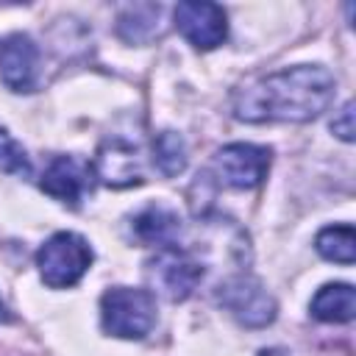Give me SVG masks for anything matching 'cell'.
Segmentation results:
<instances>
[{"mask_svg": "<svg viewBox=\"0 0 356 356\" xmlns=\"http://www.w3.org/2000/svg\"><path fill=\"white\" fill-rule=\"evenodd\" d=\"M153 164L159 167L161 175H178L186 167V145L181 134L175 131H161L153 139Z\"/></svg>", "mask_w": 356, "mask_h": 356, "instance_id": "cell-14", "label": "cell"}, {"mask_svg": "<svg viewBox=\"0 0 356 356\" xmlns=\"http://www.w3.org/2000/svg\"><path fill=\"white\" fill-rule=\"evenodd\" d=\"M270 170V147L234 142L214 153L211 172L228 189H253L267 178Z\"/></svg>", "mask_w": 356, "mask_h": 356, "instance_id": "cell-5", "label": "cell"}, {"mask_svg": "<svg viewBox=\"0 0 356 356\" xmlns=\"http://www.w3.org/2000/svg\"><path fill=\"white\" fill-rule=\"evenodd\" d=\"M95 175L108 184V186H131L142 184V170H139V147L122 136H108L95 161Z\"/></svg>", "mask_w": 356, "mask_h": 356, "instance_id": "cell-10", "label": "cell"}, {"mask_svg": "<svg viewBox=\"0 0 356 356\" xmlns=\"http://www.w3.org/2000/svg\"><path fill=\"white\" fill-rule=\"evenodd\" d=\"M337 95L334 75L320 64H298L270 72L234 95V117L245 122H309Z\"/></svg>", "mask_w": 356, "mask_h": 356, "instance_id": "cell-1", "label": "cell"}, {"mask_svg": "<svg viewBox=\"0 0 356 356\" xmlns=\"http://www.w3.org/2000/svg\"><path fill=\"white\" fill-rule=\"evenodd\" d=\"M0 170L17 172V175H28L31 172V161H28L22 145L6 128H0Z\"/></svg>", "mask_w": 356, "mask_h": 356, "instance_id": "cell-15", "label": "cell"}, {"mask_svg": "<svg viewBox=\"0 0 356 356\" xmlns=\"http://www.w3.org/2000/svg\"><path fill=\"white\" fill-rule=\"evenodd\" d=\"M314 248L323 259L337 261V264H353L356 259V234L353 225H328L317 234Z\"/></svg>", "mask_w": 356, "mask_h": 356, "instance_id": "cell-13", "label": "cell"}, {"mask_svg": "<svg viewBox=\"0 0 356 356\" xmlns=\"http://www.w3.org/2000/svg\"><path fill=\"white\" fill-rule=\"evenodd\" d=\"M131 231L139 242H147V245H159V248H167L175 242L178 231H181V217L175 209L164 206V203H153L147 209H142L134 222H131Z\"/></svg>", "mask_w": 356, "mask_h": 356, "instance_id": "cell-11", "label": "cell"}, {"mask_svg": "<svg viewBox=\"0 0 356 356\" xmlns=\"http://www.w3.org/2000/svg\"><path fill=\"white\" fill-rule=\"evenodd\" d=\"M312 317L323 323H350L356 312V292L350 284H325L312 298Z\"/></svg>", "mask_w": 356, "mask_h": 356, "instance_id": "cell-12", "label": "cell"}, {"mask_svg": "<svg viewBox=\"0 0 356 356\" xmlns=\"http://www.w3.org/2000/svg\"><path fill=\"white\" fill-rule=\"evenodd\" d=\"M175 28L192 47L214 50L228 36V17L217 3L184 0L175 6Z\"/></svg>", "mask_w": 356, "mask_h": 356, "instance_id": "cell-7", "label": "cell"}, {"mask_svg": "<svg viewBox=\"0 0 356 356\" xmlns=\"http://www.w3.org/2000/svg\"><path fill=\"white\" fill-rule=\"evenodd\" d=\"M39 75V50L31 36L14 33L0 44V81L14 92H31Z\"/></svg>", "mask_w": 356, "mask_h": 356, "instance_id": "cell-9", "label": "cell"}, {"mask_svg": "<svg viewBox=\"0 0 356 356\" xmlns=\"http://www.w3.org/2000/svg\"><path fill=\"white\" fill-rule=\"evenodd\" d=\"M259 356H286L284 350H278V348H273V350H261Z\"/></svg>", "mask_w": 356, "mask_h": 356, "instance_id": "cell-18", "label": "cell"}, {"mask_svg": "<svg viewBox=\"0 0 356 356\" xmlns=\"http://www.w3.org/2000/svg\"><path fill=\"white\" fill-rule=\"evenodd\" d=\"M220 303L248 328H261L275 320V300L253 275H234L220 286Z\"/></svg>", "mask_w": 356, "mask_h": 356, "instance_id": "cell-6", "label": "cell"}, {"mask_svg": "<svg viewBox=\"0 0 356 356\" xmlns=\"http://www.w3.org/2000/svg\"><path fill=\"white\" fill-rule=\"evenodd\" d=\"M103 331L120 339H142L156 325V298L150 289L111 286L100 298Z\"/></svg>", "mask_w": 356, "mask_h": 356, "instance_id": "cell-2", "label": "cell"}, {"mask_svg": "<svg viewBox=\"0 0 356 356\" xmlns=\"http://www.w3.org/2000/svg\"><path fill=\"white\" fill-rule=\"evenodd\" d=\"M92 178H95V167L89 161H83L78 156H56L47 164L39 186L50 197L78 206L86 197V192L92 189Z\"/></svg>", "mask_w": 356, "mask_h": 356, "instance_id": "cell-8", "label": "cell"}, {"mask_svg": "<svg viewBox=\"0 0 356 356\" xmlns=\"http://www.w3.org/2000/svg\"><path fill=\"white\" fill-rule=\"evenodd\" d=\"M331 131H334L342 142H353V134H356V128H353V103H345V106L337 111V117L331 120Z\"/></svg>", "mask_w": 356, "mask_h": 356, "instance_id": "cell-16", "label": "cell"}, {"mask_svg": "<svg viewBox=\"0 0 356 356\" xmlns=\"http://www.w3.org/2000/svg\"><path fill=\"white\" fill-rule=\"evenodd\" d=\"M147 281L167 300H186L203 281V264L189 250L167 245L147 261Z\"/></svg>", "mask_w": 356, "mask_h": 356, "instance_id": "cell-4", "label": "cell"}, {"mask_svg": "<svg viewBox=\"0 0 356 356\" xmlns=\"http://www.w3.org/2000/svg\"><path fill=\"white\" fill-rule=\"evenodd\" d=\"M11 320V314H8V309H6V303L0 300V323H8Z\"/></svg>", "mask_w": 356, "mask_h": 356, "instance_id": "cell-17", "label": "cell"}, {"mask_svg": "<svg viewBox=\"0 0 356 356\" xmlns=\"http://www.w3.org/2000/svg\"><path fill=\"white\" fill-rule=\"evenodd\" d=\"M89 264H92V248L83 236H78L72 231L53 234L36 253L39 275L53 289L75 286L86 275Z\"/></svg>", "mask_w": 356, "mask_h": 356, "instance_id": "cell-3", "label": "cell"}]
</instances>
